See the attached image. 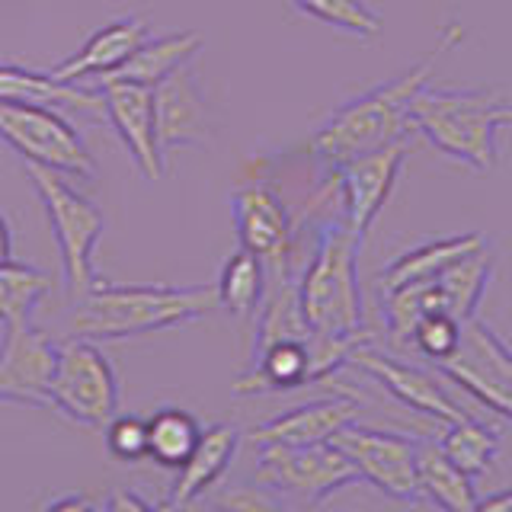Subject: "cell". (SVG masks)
I'll list each match as a JSON object with an SVG mask.
<instances>
[{"label":"cell","instance_id":"1","mask_svg":"<svg viewBox=\"0 0 512 512\" xmlns=\"http://www.w3.org/2000/svg\"><path fill=\"white\" fill-rule=\"evenodd\" d=\"M458 39H461V26L445 23L436 36V45H432L426 58L416 61L410 71L356 96V100L343 103L324 122V128L311 138L314 154L333 170V167H343L349 160L372 154V151L384 148V144L410 135L413 132L410 100L426 87L436 61L448 52V48H455Z\"/></svg>","mask_w":512,"mask_h":512},{"label":"cell","instance_id":"2","mask_svg":"<svg viewBox=\"0 0 512 512\" xmlns=\"http://www.w3.org/2000/svg\"><path fill=\"white\" fill-rule=\"evenodd\" d=\"M215 285H116L100 279L68 314V333L93 343L183 327L218 311Z\"/></svg>","mask_w":512,"mask_h":512},{"label":"cell","instance_id":"3","mask_svg":"<svg viewBox=\"0 0 512 512\" xmlns=\"http://www.w3.org/2000/svg\"><path fill=\"white\" fill-rule=\"evenodd\" d=\"M362 234L340 215L317 234V247L298 276V298L314 336H352L365 330L359 285Z\"/></svg>","mask_w":512,"mask_h":512},{"label":"cell","instance_id":"4","mask_svg":"<svg viewBox=\"0 0 512 512\" xmlns=\"http://www.w3.org/2000/svg\"><path fill=\"white\" fill-rule=\"evenodd\" d=\"M496 90H429L410 100V125L432 148L471 170L496 167V128L503 125Z\"/></svg>","mask_w":512,"mask_h":512},{"label":"cell","instance_id":"5","mask_svg":"<svg viewBox=\"0 0 512 512\" xmlns=\"http://www.w3.org/2000/svg\"><path fill=\"white\" fill-rule=\"evenodd\" d=\"M29 183L36 186L39 199L45 205L48 224L61 250V288L71 301L84 298L90 288L100 282L93 269V250L96 240L106 231V218L90 202L84 192H77L61 173L45 170L36 164H26Z\"/></svg>","mask_w":512,"mask_h":512},{"label":"cell","instance_id":"6","mask_svg":"<svg viewBox=\"0 0 512 512\" xmlns=\"http://www.w3.org/2000/svg\"><path fill=\"white\" fill-rule=\"evenodd\" d=\"M0 141L20 154L26 164L55 170L61 176L96 180V160L77 128L58 109L32 100L0 103Z\"/></svg>","mask_w":512,"mask_h":512},{"label":"cell","instance_id":"7","mask_svg":"<svg viewBox=\"0 0 512 512\" xmlns=\"http://www.w3.org/2000/svg\"><path fill=\"white\" fill-rule=\"evenodd\" d=\"M52 410L87 429H106L119 413V378L93 340L68 336L58 343L52 375Z\"/></svg>","mask_w":512,"mask_h":512},{"label":"cell","instance_id":"8","mask_svg":"<svg viewBox=\"0 0 512 512\" xmlns=\"http://www.w3.org/2000/svg\"><path fill=\"white\" fill-rule=\"evenodd\" d=\"M256 484L288 496L298 506L314 509L343 487L359 484V474L330 442L256 445Z\"/></svg>","mask_w":512,"mask_h":512},{"label":"cell","instance_id":"9","mask_svg":"<svg viewBox=\"0 0 512 512\" xmlns=\"http://www.w3.org/2000/svg\"><path fill=\"white\" fill-rule=\"evenodd\" d=\"M330 445L340 448L343 458L356 468L359 484H372L378 493L407 506L423 500L420 487H416V445L420 439L349 423L336 432Z\"/></svg>","mask_w":512,"mask_h":512},{"label":"cell","instance_id":"10","mask_svg":"<svg viewBox=\"0 0 512 512\" xmlns=\"http://www.w3.org/2000/svg\"><path fill=\"white\" fill-rule=\"evenodd\" d=\"M436 368L461 391H468L477 404L512 423V349L484 320H464L458 349Z\"/></svg>","mask_w":512,"mask_h":512},{"label":"cell","instance_id":"11","mask_svg":"<svg viewBox=\"0 0 512 512\" xmlns=\"http://www.w3.org/2000/svg\"><path fill=\"white\" fill-rule=\"evenodd\" d=\"M234 228L240 247L260 256L269 279H295L292 256H295V228L288 218L282 199L269 186H244L231 196Z\"/></svg>","mask_w":512,"mask_h":512},{"label":"cell","instance_id":"12","mask_svg":"<svg viewBox=\"0 0 512 512\" xmlns=\"http://www.w3.org/2000/svg\"><path fill=\"white\" fill-rule=\"evenodd\" d=\"M58 343L39 327H4L0 340V404L52 410Z\"/></svg>","mask_w":512,"mask_h":512},{"label":"cell","instance_id":"13","mask_svg":"<svg viewBox=\"0 0 512 512\" xmlns=\"http://www.w3.org/2000/svg\"><path fill=\"white\" fill-rule=\"evenodd\" d=\"M407 154H410V135L330 170V186L343 199V218L362 237L372 228V221L378 218L384 202H388Z\"/></svg>","mask_w":512,"mask_h":512},{"label":"cell","instance_id":"14","mask_svg":"<svg viewBox=\"0 0 512 512\" xmlns=\"http://www.w3.org/2000/svg\"><path fill=\"white\" fill-rule=\"evenodd\" d=\"M349 365L372 378L381 391H388L400 407L426 416L436 429L461 420V416H468V410L458 407L452 394H448L432 375H426L423 368L400 362V359L388 356V352H378L372 343H362L356 352H352Z\"/></svg>","mask_w":512,"mask_h":512},{"label":"cell","instance_id":"15","mask_svg":"<svg viewBox=\"0 0 512 512\" xmlns=\"http://www.w3.org/2000/svg\"><path fill=\"white\" fill-rule=\"evenodd\" d=\"M100 90L103 109L112 128L125 141L138 173L144 180H160L164 176V148L157 141V119H154V87L128 84V80H100L90 84Z\"/></svg>","mask_w":512,"mask_h":512},{"label":"cell","instance_id":"16","mask_svg":"<svg viewBox=\"0 0 512 512\" xmlns=\"http://www.w3.org/2000/svg\"><path fill=\"white\" fill-rule=\"evenodd\" d=\"M154 119L160 148H186L212 138V112L192 64H183L154 87Z\"/></svg>","mask_w":512,"mask_h":512},{"label":"cell","instance_id":"17","mask_svg":"<svg viewBox=\"0 0 512 512\" xmlns=\"http://www.w3.org/2000/svg\"><path fill=\"white\" fill-rule=\"evenodd\" d=\"M359 400L352 394L320 397L311 404L292 407L279 416H272L263 426L250 432L253 445H324L343 426L356 423Z\"/></svg>","mask_w":512,"mask_h":512},{"label":"cell","instance_id":"18","mask_svg":"<svg viewBox=\"0 0 512 512\" xmlns=\"http://www.w3.org/2000/svg\"><path fill=\"white\" fill-rule=\"evenodd\" d=\"M148 39H151V26L144 20H116L103 29H96L52 74L64 80V84H84V80H93L96 84V80L119 71Z\"/></svg>","mask_w":512,"mask_h":512},{"label":"cell","instance_id":"19","mask_svg":"<svg viewBox=\"0 0 512 512\" xmlns=\"http://www.w3.org/2000/svg\"><path fill=\"white\" fill-rule=\"evenodd\" d=\"M240 448V429L231 423H215L202 429V439L196 445V452L189 455V461L180 468V477L170 490V496L160 506V512H186L205 490H212L218 480L228 474L231 461Z\"/></svg>","mask_w":512,"mask_h":512},{"label":"cell","instance_id":"20","mask_svg":"<svg viewBox=\"0 0 512 512\" xmlns=\"http://www.w3.org/2000/svg\"><path fill=\"white\" fill-rule=\"evenodd\" d=\"M311 378V346L308 340H279L253 352V362L234 381L237 397L256 394H282L295 388H308Z\"/></svg>","mask_w":512,"mask_h":512},{"label":"cell","instance_id":"21","mask_svg":"<svg viewBox=\"0 0 512 512\" xmlns=\"http://www.w3.org/2000/svg\"><path fill=\"white\" fill-rule=\"evenodd\" d=\"M416 487L423 500L442 512H471L477 506L474 477L464 474L436 439H420L416 445Z\"/></svg>","mask_w":512,"mask_h":512},{"label":"cell","instance_id":"22","mask_svg":"<svg viewBox=\"0 0 512 512\" xmlns=\"http://www.w3.org/2000/svg\"><path fill=\"white\" fill-rule=\"evenodd\" d=\"M487 237L484 234H458V237H445V240H429V244L413 247L410 253L397 256V260L381 272V292H394V288H404L413 282H432L439 279L442 272L461 260L464 253H471L477 247H484Z\"/></svg>","mask_w":512,"mask_h":512},{"label":"cell","instance_id":"23","mask_svg":"<svg viewBox=\"0 0 512 512\" xmlns=\"http://www.w3.org/2000/svg\"><path fill=\"white\" fill-rule=\"evenodd\" d=\"M202 48V32H170V36H151L138 52L128 58L119 71L103 80H128V84L157 87L160 80L180 71ZM100 84V80H96Z\"/></svg>","mask_w":512,"mask_h":512},{"label":"cell","instance_id":"24","mask_svg":"<svg viewBox=\"0 0 512 512\" xmlns=\"http://www.w3.org/2000/svg\"><path fill=\"white\" fill-rule=\"evenodd\" d=\"M4 100H32V103H68L77 109H93V112H106L103 109V96L100 90L84 87V84H64L55 74H39L32 68L13 61H0V103Z\"/></svg>","mask_w":512,"mask_h":512},{"label":"cell","instance_id":"25","mask_svg":"<svg viewBox=\"0 0 512 512\" xmlns=\"http://www.w3.org/2000/svg\"><path fill=\"white\" fill-rule=\"evenodd\" d=\"M493 266H496V256H493L490 244H484V247H477L471 253H464L461 260H455L436 279L439 288H442L448 314L458 317L461 324H464V320L477 317V304L484 301V292H487V285L493 279Z\"/></svg>","mask_w":512,"mask_h":512},{"label":"cell","instance_id":"26","mask_svg":"<svg viewBox=\"0 0 512 512\" xmlns=\"http://www.w3.org/2000/svg\"><path fill=\"white\" fill-rule=\"evenodd\" d=\"M266 285H269V276H266L263 260L240 247L237 253L228 256V263L221 266V276L215 282L218 304L231 317L247 320L260 311V304L266 298Z\"/></svg>","mask_w":512,"mask_h":512},{"label":"cell","instance_id":"27","mask_svg":"<svg viewBox=\"0 0 512 512\" xmlns=\"http://www.w3.org/2000/svg\"><path fill=\"white\" fill-rule=\"evenodd\" d=\"M202 439L199 420L183 407H160L148 416V458L167 471H180Z\"/></svg>","mask_w":512,"mask_h":512},{"label":"cell","instance_id":"28","mask_svg":"<svg viewBox=\"0 0 512 512\" xmlns=\"http://www.w3.org/2000/svg\"><path fill=\"white\" fill-rule=\"evenodd\" d=\"M52 272L26 263H0V324L26 327L45 295H52Z\"/></svg>","mask_w":512,"mask_h":512},{"label":"cell","instance_id":"29","mask_svg":"<svg viewBox=\"0 0 512 512\" xmlns=\"http://www.w3.org/2000/svg\"><path fill=\"white\" fill-rule=\"evenodd\" d=\"M436 442L442 452L471 477H484L493 468L496 455H500V436H496V429L480 423L471 413L461 416L455 423H445L439 429Z\"/></svg>","mask_w":512,"mask_h":512},{"label":"cell","instance_id":"30","mask_svg":"<svg viewBox=\"0 0 512 512\" xmlns=\"http://www.w3.org/2000/svg\"><path fill=\"white\" fill-rule=\"evenodd\" d=\"M288 4L317 23L349 32V36L359 39L381 36V16L375 10H368L362 0H288Z\"/></svg>","mask_w":512,"mask_h":512},{"label":"cell","instance_id":"31","mask_svg":"<svg viewBox=\"0 0 512 512\" xmlns=\"http://www.w3.org/2000/svg\"><path fill=\"white\" fill-rule=\"evenodd\" d=\"M458 343H461V320L445 314V311H432L420 320V324H416L410 349L423 352L432 365H439L452 356V352L458 349Z\"/></svg>","mask_w":512,"mask_h":512},{"label":"cell","instance_id":"32","mask_svg":"<svg viewBox=\"0 0 512 512\" xmlns=\"http://www.w3.org/2000/svg\"><path fill=\"white\" fill-rule=\"evenodd\" d=\"M106 436V452L122 461V464H135L148 458V420L141 416H112V423L103 429Z\"/></svg>","mask_w":512,"mask_h":512},{"label":"cell","instance_id":"33","mask_svg":"<svg viewBox=\"0 0 512 512\" xmlns=\"http://www.w3.org/2000/svg\"><path fill=\"white\" fill-rule=\"evenodd\" d=\"M221 512H285L272 496L256 484V487H234L218 496Z\"/></svg>","mask_w":512,"mask_h":512},{"label":"cell","instance_id":"34","mask_svg":"<svg viewBox=\"0 0 512 512\" xmlns=\"http://www.w3.org/2000/svg\"><path fill=\"white\" fill-rule=\"evenodd\" d=\"M106 512H160V509H154L144 496L132 490H112L106 500Z\"/></svg>","mask_w":512,"mask_h":512},{"label":"cell","instance_id":"35","mask_svg":"<svg viewBox=\"0 0 512 512\" xmlns=\"http://www.w3.org/2000/svg\"><path fill=\"white\" fill-rule=\"evenodd\" d=\"M42 512H96L87 496H58Z\"/></svg>","mask_w":512,"mask_h":512},{"label":"cell","instance_id":"36","mask_svg":"<svg viewBox=\"0 0 512 512\" xmlns=\"http://www.w3.org/2000/svg\"><path fill=\"white\" fill-rule=\"evenodd\" d=\"M471 512H512V490L487 496V500H477V506Z\"/></svg>","mask_w":512,"mask_h":512},{"label":"cell","instance_id":"37","mask_svg":"<svg viewBox=\"0 0 512 512\" xmlns=\"http://www.w3.org/2000/svg\"><path fill=\"white\" fill-rule=\"evenodd\" d=\"M10 260H13V231L4 212H0V263H10Z\"/></svg>","mask_w":512,"mask_h":512},{"label":"cell","instance_id":"38","mask_svg":"<svg viewBox=\"0 0 512 512\" xmlns=\"http://www.w3.org/2000/svg\"><path fill=\"white\" fill-rule=\"evenodd\" d=\"M503 125H512V103L503 106Z\"/></svg>","mask_w":512,"mask_h":512}]
</instances>
